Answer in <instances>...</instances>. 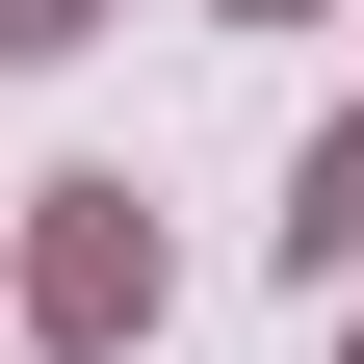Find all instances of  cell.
<instances>
[{
  "mask_svg": "<svg viewBox=\"0 0 364 364\" xmlns=\"http://www.w3.org/2000/svg\"><path fill=\"white\" fill-rule=\"evenodd\" d=\"M53 312H78V338H130V312H156V235H130V208H78V235H53Z\"/></svg>",
  "mask_w": 364,
  "mask_h": 364,
  "instance_id": "obj_1",
  "label": "cell"
},
{
  "mask_svg": "<svg viewBox=\"0 0 364 364\" xmlns=\"http://www.w3.org/2000/svg\"><path fill=\"white\" fill-rule=\"evenodd\" d=\"M338 235H364V156H312V260H338Z\"/></svg>",
  "mask_w": 364,
  "mask_h": 364,
  "instance_id": "obj_2",
  "label": "cell"
}]
</instances>
